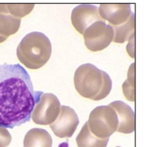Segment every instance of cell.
<instances>
[{
  "mask_svg": "<svg viewBox=\"0 0 160 147\" xmlns=\"http://www.w3.org/2000/svg\"><path fill=\"white\" fill-rule=\"evenodd\" d=\"M114 31L113 41L116 43H124L135 34V16L132 13L128 21L122 25L112 27Z\"/></svg>",
  "mask_w": 160,
  "mask_h": 147,
  "instance_id": "cell-14",
  "label": "cell"
},
{
  "mask_svg": "<svg viewBox=\"0 0 160 147\" xmlns=\"http://www.w3.org/2000/svg\"><path fill=\"white\" fill-rule=\"evenodd\" d=\"M82 35L88 49L97 52L105 49L111 44L114 37V31L113 28L103 20L90 25Z\"/></svg>",
  "mask_w": 160,
  "mask_h": 147,
  "instance_id": "cell-5",
  "label": "cell"
},
{
  "mask_svg": "<svg viewBox=\"0 0 160 147\" xmlns=\"http://www.w3.org/2000/svg\"><path fill=\"white\" fill-rule=\"evenodd\" d=\"M42 92H35L28 73L19 64L0 66V126L13 129L29 122Z\"/></svg>",
  "mask_w": 160,
  "mask_h": 147,
  "instance_id": "cell-1",
  "label": "cell"
},
{
  "mask_svg": "<svg viewBox=\"0 0 160 147\" xmlns=\"http://www.w3.org/2000/svg\"><path fill=\"white\" fill-rule=\"evenodd\" d=\"M124 95L129 101L134 102L135 100V64L130 66L128 79L122 85Z\"/></svg>",
  "mask_w": 160,
  "mask_h": 147,
  "instance_id": "cell-15",
  "label": "cell"
},
{
  "mask_svg": "<svg viewBox=\"0 0 160 147\" xmlns=\"http://www.w3.org/2000/svg\"><path fill=\"white\" fill-rule=\"evenodd\" d=\"M103 20L99 16V8L90 4H82L77 6L71 13L72 25L81 34L93 23Z\"/></svg>",
  "mask_w": 160,
  "mask_h": 147,
  "instance_id": "cell-8",
  "label": "cell"
},
{
  "mask_svg": "<svg viewBox=\"0 0 160 147\" xmlns=\"http://www.w3.org/2000/svg\"><path fill=\"white\" fill-rule=\"evenodd\" d=\"M76 140L78 147H106L109 138L102 139L94 135L90 130L88 122H86Z\"/></svg>",
  "mask_w": 160,
  "mask_h": 147,
  "instance_id": "cell-13",
  "label": "cell"
},
{
  "mask_svg": "<svg viewBox=\"0 0 160 147\" xmlns=\"http://www.w3.org/2000/svg\"><path fill=\"white\" fill-rule=\"evenodd\" d=\"M7 39H8L7 37H4V36L0 35V43H3V42H5Z\"/></svg>",
  "mask_w": 160,
  "mask_h": 147,
  "instance_id": "cell-18",
  "label": "cell"
},
{
  "mask_svg": "<svg viewBox=\"0 0 160 147\" xmlns=\"http://www.w3.org/2000/svg\"><path fill=\"white\" fill-rule=\"evenodd\" d=\"M53 140L47 131L40 128L32 129L26 134L24 147H52Z\"/></svg>",
  "mask_w": 160,
  "mask_h": 147,
  "instance_id": "cell-12",
  "label": "cell"
},
{
  "mask_svg": "<svg viewBox=\"0 0 160 147\" xmlns=\"http://www.w3.org/2000/svg\"><path fill=\"white\" fill-rule=\"evenodd\" d=\"M73 81L78 93L92 100L104 99L112 88V80L108 74L91 63L83 64L77 68Z\"/></svg>",
  "mask_w": 160,
  "mask_h": 147,
  "instance_id": "cell-2",
  "label": "cell"
},
{
  "mask_svg": "<svg viewBox=\"0 0 160 147\" xmlns=\"http://www.w3.org/2000/svg\"><path fill=\"white\" fill-rule=\"evenodd\" d=\"M5 5L10 14L19 19L29 14L34 8V4H5Z\"/></svg>",
  "mask_w": 160,
  "mask_h": 147,
  "instance_id": "cell-16",
  "label": "cell"
},
{
  "mask_svg": "<svg viewBox=\"0 0 160 147\" xmlns=\"http://www.w3.org/2000/svg\"><path fill=\"white\" fill-rule=\"evenodd\" d=\"M79 123L75 111L67 106H61L59 116L50 127L53 132L60 138H69L72 137Z\"/></svg>",
  "mask_w": 160,
  "mask_h": 147,
  "instance_id": "cell-7",
  "label": "cell"
},
{
  "mask_svg": "<svg viewBox=\"0 0 160 147\" xmlns=\"http://www.w3.org/2000/svg\"><path fill=\"white\" fill-rule=\"evenodd\" d=\"M51 53V41L41 32H31L27 34L17 49L18 59L30 69H39L45 66Z\"/></svg>",
  "mask_w": 160,
  "mask_h": 147,
  "instance_id": "cell-3",
  "label": "cell"
},
{
  "mask_svg": "<svg viewBox=\"0 0 160 147\" xmlns=\"http://www.w3.org/2000/svg\"><path fill=\"white\" fill-rule=\"evenodd\" d=\"M108 106L113 108L117 114L118 126L117 132L130 134L135 130V114L131 106L122 101L111 102Z\"/></svg>",
  "mask_w": 160,
  "mask_h": 147,
  "instance_id": "cell-10",
  "label": "cell"
},
{
  "mask_svg": "<svg viewBox=\"0 0 160 147\" xmlns=\"http://www.w3.org/2000/svg\"><path fill=\"white\" fill-rule=\"evenodd\" d=\"M117 147H121V146H117Z\"/></svg>",
  "mask_w": 160,
  "mask_h": 147,
  "instance_id": "cell-19",
  "label": "cell"
},
{
  "mask_svg": "<svg viewBox=\"0 0 160 147\" xmlns=\"http://www.w3.org/2000/svg\"><path fill=\"white\" fill-rule=\"evenodd\" d=\"M61 105L57 97L51 93L40 96L31 114V118L36 124L50 125L59 116Z\"/></svg>",
  "mask_w": 160,
  "mask_h": 147,
  "instance_id": "cell-6",
  "label": "cell"
},
{
  "mask_svg": "<svg viewBox=\"0 0 160 147\" xmlns=\"http://www.w3.org/2000/svg\"><path fill=\"white\" fill-rule=\"evenodd\" d=\"M131 4H101L99 8V16L107 20L111 27L121 25L128 21L131 13Z\"/></svg>",
  "mask_w": 160,
  "mask_h": 147,
  "instance_id": "cell-9",
  "label": "cell"
},
{
  "mask_svg": "<svg viewBox=\"0 0 160 147\" xmlns=\"http://www.w3.org/2000/svg\"><path fill=\"white\" fill-rule=\"evenodd\" d=\"M88 125L91 132L98 138H109L117 132V114L108 106H98L90 114Z\"/></svg>",
  "mask_w": 160,
  "mask_h": 147,
  "instance_id": "cell-4",
  "label": "cell"
},
{
  "mask_svg": "<svg viewBox=\"0 0 160 147\" xmlns=\"http://www.w3.org/2000/svg\"><path fill=\"white\" fill-rule=\"evenodd\" d=\"M21 19L13 17L6 8L5 4H0V35L8 37L19 31Z\"/></svg>",
  "mask_w": 160,
  "mask_h": 147,
  "instance_id": "cell-11",
  "label": "cell"
},
{
  "mask_svg": "<svg viewBox=\"0 0 160 147\" xmlns=\"http://www.w3.org/2000/svg\"><path fill=\"white\" fill-rule=\"evenodd\" d=\"M11 135L7 129L0 126V147H6L11 144Z\"/></svg>",
  "mask_w": 160,
  "mask_h": 147,
  "instance_id": "cell-17",
  "label": "cell"
}]
</instances>
